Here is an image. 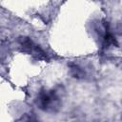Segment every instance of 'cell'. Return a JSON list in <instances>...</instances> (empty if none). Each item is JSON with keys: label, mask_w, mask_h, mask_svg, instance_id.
Wrapping results in <instances>:
<instances>
[{"label": "cell", "mask_w": 122, "mask_h": 122, "mask_svg": "<svg viewBox=\"0 0 122 122\" xmlns=\"http://www.w3.org/2000/svg\"><path fill=\"white\" fill-rule=\"evenodd\" d=\"M37 107L48 112H55L60 109L61 102L57 93L52 90H41L36 98Z\"/></svg>", "instance_id": "6da1fadb"}, {"label": "cell", "mask_w": 122, "mask_h": 122, "mask_svg": "<svg viewBox=\"0 0 122 122\" xmlns=\"http://www.w3.org/2000/svg\"><path fill=\"white\" fill-rule=\"evenodd\" d=\"M18 43L21 46L22 50L24 51L30 53V54H31L34 47L36 46V44H34L33 41L31 39H30L29 37H27V36H20L18 38Z\"/></svg>", "instance_id": "7a4b0ae2"}, {"label": "cell", "mask_w": 122, "mask_h": 122, "mask_svg": "<svg viewBox=\"0 0 122 122\" xmlns=\"http://www.w3.org/2000/svg\"><path fill=\"white\" fill-rule=\"evenodd\" d=\"M69 68H70V73L73 78L76 79H82L86 76V72L85 71L77 64L74 63H70L69 64Z\"/></svg>", "instance_id": "3957f363"}, {"label": "cell", "mask_w": 122, "mask_h": 122, "mask_svg": "<svg viewBox=\"0 0 122 122\" xmlns=\"http://www.w3.org/2000/svg\"><path fill=\"white\" fill-rule=\"evenodd\" d=\"M116 32L119 35H122V22H119L116 26Z\"/></svg>", "instance_id": "277c9868"}]
</instances>
